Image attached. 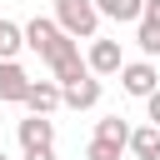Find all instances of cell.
I'll list each match as a JSON object with an SVG mask.
<instances>
[{
	"label": "cell",
	"instance_id": "obj_3",
	"mask_svg": "<svg viewBox=\"0 0 160 160\" xmlns=\"http://www.w3.org/2000/svg\"><path fill=\"white\" fill-rule=\"evenodd\" d=\"M120 85H125V95H135V100H145L150 90H160L155 60H125V65H120Z\"/></svg>",
	"mask_w": 160,
	"mask_h": 160
},
{
	"label": "cell",
	"instance_id": "obj_13",
	"mask_svg": "<svg viewBox=\"0 0 160 160\" xmlns=\"http://www.w3.org/2000/svg\"><path fill=\"white\" fill-rule=\"evenodd\" d=\"M20 50H25V30H20L15 20H5V15H0V60H15Z\"/></svg>",
	"mask_w": 160,
	"mask_h": 160
},
{
	"label": "cell",
	"instance_id": "obj_5",
	"mask_svg": "<svg viewBox=\"0 0 160 160\" xmlns=\"http://www.w3.org/2000/svg\"><path fill=\"white\" fill-rule=\"evenodd\" d=\"M15 140H20V150H50L55 145V120L50 115H25L15 125Z\"/></svg>",
	"mask_w": 160,
	"mask_h": 160
},
{
	"label": "cell",
	"instance_id": "obj_7",
	"mask_svg": "<svg viewBox=\"0 0 160 160\" xmlns=\"http://www.w3.org/2000/svg\"><path fill=\"white\" fill-rule=\"evenodd\" d=\"M25 90H30V70L20 60H0V100L5 105H20Z\"/></svg>",
	"mask_w": 160,
	"mask_h": 160
},
{
	"label": "cell",
	"instance_id": "obj_14",
	"mask_svg": "<svg viewBox=\"0 0 160 160\" xmlns=\"http://www.w3.org/2000/svg\"><path fill=\"white\" fill-rule=\"evenodd\" d=\"M135 45H140V55H145V60H155V55H160V25L135 20Z\"/></svg>",
	"mask_w": 160,
	"mask_h": 160
},
{
	"label": "cell",
	"instance_id": "obj_4",
	"mask_svg": "<svg viewBox=\"0 0 160 160\" xmlns=\"http://www.w3.org/2000/svg\"><path fill=\"white\" fill-rule=\"evenodd\" d=\"M85 65H90V75H120V65H125V50H120V40H105V35H95V40H90V50H85Z\"/></svg>",
	"mask_w": 160,
	"mask_h": 160
},
{
	"label": "cell",
	"instance_id": "obj_2",
	"mask_svg": "<svg viewBox=\"0 0 160 160\" xmlns=\"http://www.w3.org/2000/svg\"><path fill=\"white\" fill-rule=\"evenodd\" d=\"M70 40H95L100 35V10L95 0H55V15H50Z\"/></svg>",
	"mask_w": 160,
	"mask_h": 160
},
{
	"label": "cell",
	"instance_id": "obj_16",
	"mask_svg": "<svg viewBox=\"0 0 160 160\" xmlns=\"http://www.w3.org/2000/svg\"><path fill=\"white\" fill-rule=\"evenodd\" d=\"M145 120L160 130V90H150V95H145Z\"/></svg>",
	"mask_w": 160,
	"mask_h": 160
},
{
	"label": "cell",
	"instance_id": "obj_1",
	"mask_svg": "<svg viewBox=\"0 0 160 160\" xmlns=\"http://www.w3.org/2000/svg\"><path fill=\"white\" fill-rule=\"evenodd\" d=\"M20 30H25V50H35L45 65H55V60H65V55H75V50H80V40H70L50 15H35V20H30V25H20Z\"/></svg>",
	"mask_w": 160,
	"mask_h": 160
},
{
	"label": "cell",
	"instance_id": "obj_12",
	"mask_svg": "<svg viewBox=\"0 0 160 160\" xmlns=\"http://www.w3.org/2000/svg\"><path fill=\"white\" fill-rule=\"evenodd\" d=\"M95 140H110V145H120V150H125V140H130V120H120V115L95 120Z\"/></svg>",
	"mask_w": 160,
	"mask_h": 160
},
{
	"label": "cell",
	"instance_id": "obj_17",
	"mask_svg": "<svg viewBox=\"0 0 160 160\" xmlns=\"http://www.w3.org/2000/svg\"><path fill=\"white\" fill-rule=\"evenodd\" d=\"M140 20H145V25H160V0H145V5H140Z\"/></svg>",
	"mask_w": 160,
	"mask_h": 160
},
{
	"label": "cell",
	"instance_id": "obj_9",
	"mask_svg": "<svg viewBox=\"0 0 160 160\" xmlns=\"http://www.w3.org/2000/svg\"><path fill=\"white\" fill-rule=\"evenodd\" d=\"M125 150H130L135 160H160V130H155V125H140V130H130Z\"/></svg>",
	"mask_w": 160,
	"mask_h": 160
},
{
	"label": "cell",
	"instance_id": "obj_8",
	"mask_svg": "<svg viewBox=\"0 0 160 160\" xmlns=\"http://www.w3.org/2000/svg\"><path fill=\"white\" fill-rule=\"evenodd\" d=\"M30 115H50V110H60V85L55 80H30V90H25V100H20Z\"/></svg>",
	"mask_w": 160,
	"mask_h": 160
},
{
	"label": "cell",
	"instance_id": "obj_18",
	"mask_svg": "<svg viewBox=\"0 0 160 160\" xmlns=\"http://www.w3.org/2000/svg\"><path fill=\"white\" fill-rule=\"evenodd\" d=\"M25 160H55V145L50 150H25Z\"/></svg>",
	"mask_w": 160,
	"mask_h": 160
},
{
	"label": "cell",
	"instance_id": "obj_19",
	"mask_svg": "<svg viewBox=\"0 0 160 160\" xmlns=\"http://www.w3.org/2000/svg\"><path fill=\"white\" fill-rule=\"evenodd\" d=\"M0 160H10V155H5V150H0Z\"/></svg>",
	"mask_w": 160,
	"mask_h": 160
},
{
	"label": "cell",
	"instance_id": "obj_15",
	"mask_svg": "<svg viewBox=\"0 0 160 160\" xmlns=\"http://www.w3.org/2000/svg\"><path fill=\"white\" fill-rule=\"evenodd\" d=\"M120 155H125V150L110 145V140H90V145H85V160H120Z\"/></svg>",
	"mask_w": 160,
	"mask_h": 160
},
{
	"label": "cell",
	"instance_id": "obj_11",
	"mask_svg": "<svg viewBox=\"0 0 160 160\" xmlns=\"http://www.w3.org/2000/svg\"><path fill=\"white\" fill-rule=\"evenodd\" d=\"M140 5H145V0H95L100 20H120V25H135V20H140Z\"/></svg>",
	"mask_w": 160,
	"mask_h": 160
},
{
	"label": "cell",
	"instance_id": "obj_10",
	"mask_svg": "<svg viewBox=\"0 0 160 160\" xmlns=\"http://www.w3.org/2000/svg\"><path fill=\"white\" fill-rule=\"evenodd\" d=\"M50 75H55V85L65 90V85H75V80H85V75H90V65H85V55L75 50V55H65V60H55V65H50Z\"/></svg>",
	"mask_w": 160,
	"mask_h": 160
},
{
	"label": "cell",
	"instance_id": "obj_6",
	"mask_svg": "<svg viewBox=\"0 0 160 160\" xmlns=\"http://www.w3.org/2000/svg\"><path fill=\"white\" fill-rule=\"evenodd\" d=\"M100 95H105V80H100V75H85V80H75V85L60 90V105H65V110H95Z\"/></svg>",
	"mask_w": 160,
	"mask_h": 160
}]
</instances>
